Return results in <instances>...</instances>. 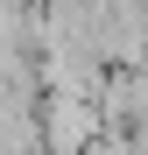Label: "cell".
Returning a JSON list of instances; mask_svg holds the SVG:
<instances>
[{
  "label": "cell",
  "mask_w": 148,
  "mask_h": 155,
  "mask_svg": "<svg viewBox=\"0 0 148 155\" xmlns=\"http://www.w3.org/2000/svg\"><path fill=\"white\" fill-rule=\"evenodd\" d=\"M99 134L106 127H99L92 99H57V92L35 99V141H42V155H85Z\"/></svg>",
  "instance_id": "cell-1"
},
{
  "label": "cell",
  "mask_w": 148,
  "mask_h": 155,
  "mask_svg": "<svg viewBox=\"0 0 148 155\" xmlns=\"http://www.w3.org/2000/svg\"><path fill=\"white\" fill-rule=\"evenodd\" d=\"M85 155H141V148H134V134H99Z\"/></svg>",
  "instance_id": "cell-3"
},
{
  "label": "cell",
  "mask_w": 148,
  "mask_h": 155,
  "mask_svg": "<svg viewBox=\"0 0 148 155\" xmlns=\"http://www.w3.org/2000/svg\"><path fill=\"white\" fill-rule=\"evenodd\" d=\"M99 127L106 134H134V127H148V64H113L106 78H99Z\"/></svg>",
  "instance_id": "cell-2"
}]
</instances>
